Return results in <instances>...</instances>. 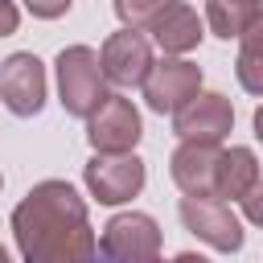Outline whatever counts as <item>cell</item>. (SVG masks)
Instances as JSON below:
<instances>
[{
    "instance_id": "cell-1",
    "label": "cell",
    "mask_w": 263,
    "mask_h": 263,
    "mask_svg": "<svg viewBox=\"0 0 263 263\" xmlns=\"http://www.w3.org/2000/svg\"><path fill=\"white\" fill-rule=\"evenodd\" d=\"M12 234L25 263H99L86 201L70 181H37L12 210Z\"/></svg>"
},
{
    "instance_id": "cell-2",
    "label": "cell",
    "mask_w": 263,
    "mask_h": 263,
    "mask_svg": "<svg viewBox=\"0 0 263 263\" xmlns=\"http://www.w3.org/2000/svg\"><path fill=\"white\" fill-rule=\"evenodd\" d=\"M53 74H58V103L74 119H90L111 99L103 66H99V49L90 45H66L53 58Z\"/></svg>"
},
{
    "instance_id": "cell-3",
    "label": "cell",
    "mask_w": 263,
    "mask_h": 263,
    "mask_svg": "<svg viewBox=\"0 0 263 263\" xmlns=\"http://www.w3.org/2000/svg\"><path fill=\"white\" fill-rule=\"evenodd\" d=\"M99 255L107 263H160V226L152 214L127 210L107 218L99 234Z\"/></svg>"
},
{
    "instance_id": "cell-4",
    "label": "cell",
    "mask_w": 263,
    "mask_h": 263,
    "mask_svg": "<svg viewBox=\"0 0 263 263\" xmlns=\"http://www.w3.org/2000/svg\"><path fill=\"white\" fill-rule=\"evenodd\" d=\"M45 95H49V78H45V62L37 53L21 49L0 62V103L12 115H21V119L37 115L45 107Z\"/></svg>"
},
{
    "instance_id": "cell-5",
    "label": "cell",
    "mask_w": 263,
    "mask_h": 263,
    "mask_svg": "<svg viewBox=\"0 0 263 263\" xmlns=\"http://www.w3.org/2000/svg\"><path fill=\"white\" fill-rule=\"evenodd\" d=\"M144 123L140 111L132 107V99L111 95L90 119H86V140L95 148V156H132V148L140 144Z\"/></svg>"
},
{
    "instance_id": "cell-6",
    "label": "cell",
    "mask_w": 263,
    "mask_h": 263,
    "mask_svg": "<svg viewBox=\"0 0 263 263\" xmlns=\"http://www.w3.org/2000/svg\"><path fill=\"white\" fill-rule=\"evenodd\" d=\"M201 95V66L189 58H164L152 66L148 82H144V103L156 115H177L181 107H189Z\"/></svg>"
},
{
    "instance_id": "cell-7",
    "label": "cell",
    "mask_w": 263,
    "mask_h": 263,
    "mask_svg": "<svg viewBox=\"0 0 263 263\" xmlns=\"http://www.w3.org/2000/svg\"><path fill=\"white\" fill-rule=\"evenodd\" d=\"M181 222H185L189 234H197L214 251H226V255L242 251L247 230H242L238 214L230 210V201H218V197H181Z\"/></svg>"
},
{
    "instance_id": "cell-8",
    "label": "cell",
    "mask_w": 263,
    "mask_h": 263,
    "mask_svg": "<svg viewBox=\"0 0 263 263\" xmlns=\"http://www.w3.org/2000/svg\"><path fill=\"white\" fill-rule=\"evenodd\" d=\"M82 181L99 205H123L144 189L148 173H144V160L136 152L132 156H90L82 168Z\"/></svg>"
},
{
    "instance_id": "cell-9",
    "label": "cell",
    "mask_w": 263,
    "mask_h": 263,
    "mask_svg": "<svg viewBox=\"0 0 263 263\" xmlns=\"http://www.w3.org/2000/svg\"><path fill=\"white\" fill-rule=\"evenodd\" d=\"M99 66H103V78L115 86H144L156 66L152 41L136 29H115L99 49Z\"/></svg>"
},
{
    "instance_id": "cell-10",
    "label": "cell",
    "mask_w": 263,
    "mask_h": 263,
    "mask_svg": "<svg viewBox=\"0 0 263 263\" xmlns=\"http://www.w3.org/2000/svg\"><path fill=\"white\" fill-rule=\"evenodd\" d=\"M234 127V107L226 95L218 90H201L189 107H181L173 115V132L181 136V144H210V148H222V140L230 136Z\"/></svg>"
},
{
    "instance_id": "cell-11",
    "label": "cell",
    "mask_w": 263,
    "mask_h": 263,
    "mask_svg": "<svg viewBox=\"0 0 263 263\" xmlns=\"http://www.w3.org/2000/svg\"><path fill=\"white\" fill-rule=\"evenodd\" d=\"M144 37L156 41L168 58H181V53L197 49V41H201L205 33H201L197 8H189V4H181V0H156V12H152V21L144 25Z\"/></svg>"
},
{
    "instance_id": "cell-12",
    "label": "cell",
    "mask_w": 263,
    "mask_h": 263,
    "mask_svg": "<svg viewBox=\"0 0 263 263\" xmlns=\"http://www.w3.org/2000/svg\"><path fill=\"white\" fill-rule=\"evenodd\" d=\"M218 152L210 144H177L168 156V173L185 197H214L218 193Z\"/></svg>"
},
{
    "instance_id": "cell-13",
    "label": "cell",
    "mask_w": 263,
    "mask_h": 263,
    "mask_svg": "<svg viewBox=\"0 0 263 263\" xmlns=\"http://www.w3.org/2000/svg\"><path fill=\"white\" fill-rule=\"evenodd\" d=\"M263 177H259V156L251 152V148H242V144H230V148H222L218 152V201H242L255 185H259Z\"/></svg>"
},
{
    "instance_id": "cell-14",
    "label": "cell",
    "mask_w": 263,
    "mask_h": 263,
    "mask_svg": "<svg viewBox=\"0 0 263 263\" xmlns=\"http://www.w3.org/2000/svg\"><path fill=\"white\" fill-rule=\"evenodd\" d=\"M234 74H238V86L247 95H259L263 99V12L247 25V33L238 37V58H234Z\"/></svg>"
},
{
    "instance_id": "cell-15",
    "label": "cell",
    "mask_w": 263,
    "mask_h": 263,
    "mask_svg": "<svg viewBox=\"0 0 263 263\" xmlns=\"http://www.w3.org/2000/svg\"><path fill=\"white\" fill-rule=\"evenodd\" d=\"M259 12H263V4H251V0H210L201 16H205V25H210L214 37H222V41L234 37L238 41Z\"/></svg>"
},
{
    "instance_id": "cell-16",
    "label": "cell",
    "mask_w": 263,
    "mask_h": 263,
    "mask_svg": "<svg viewBox=\"0 0 263 263\" xmlns=\"http://www.w3.org/2000/svg\"><path fill=\"white\" fill-rule=\"evenodd\" d=\"M238 205H242V218H247L251 226H263V181H259V185H255Z\"/></svg>"
},
{
    "instance_id": "cell-17",
    "label": "cell",
    "mask_w": 263,
    "mask_h": 263,
    "mask_svg": "<svg viewBox=\"0 0 263 263\" xmlns=\"http://www.w3.org/2000/svg\"><path fill=\"white\" fill-rule=\"evenodd\" d=\"M16 25H21V8L12 0H0V37L16 33Z\"/></svg>"
},
{
    "instance_id": "cell-18",
    "label": "cell",
    "mask_w": 263,
    "mask_h": 263,
    "mask_svg": "<svg viewBox=\"0 0 263 263\" xmlns=\"http://www.w3.org/2000/svg\"><path fill=\"white\" fill-rule=\"evenodd\" d=\"M29 12L33 16H66L70 12V0H62V4H29Z\"/></svg>"
},
{
    "instance_id": "cell-19",
    "label": "cell",
    "mask_w": 263,
    "mask_h": 263,
    "mask_svg": "<svg viewBox=\"0 0 263 263\" xmlns=\"http://www.w3.org/2000/svg\"><path fill=\"white\" fill-rule=\"evenodd\" d=\"M173 263H210V259L197 255V251H181V255H173Z\"/></svg>"
},
{
    "instance_id": "cell-20",
    "label": "cell",
    "mask_w": 263,
    "mask_h": 263,
    "mask_svg": "<svg viewBox=\"0 0 263 263\" xmlns=\"http://www.w3.org/2000/svg\"><path fill=\"white\" fill-rule=\"evenodd\" d=\"M251 127H255V140L263 144V103L255 107V115H251Z\"/></svg>"
},
{
    "instance_id": "cell-21",
    "label": "cell",
    "mask_w": 263,
    "mask_h": 263,
    "mask_svg": "<svg viewBox=\"0 0 263 263\" xmlns=\"http://www.w3.org/2000/svg\"><path fill=\"white\" fill-rule=\"evenodd\" d=\"M0 263H12V259H8V251H4V247H0Z\"/></svg>"
},
{
    "instance_id": "cell-22",
    "label": "cell",
    "mask_w": 263,
    "mask_h": 263,
    "mask_svg": "<svg viewBox=\"0 0 263 263\" xmlns=\"http://www.w3.org/2000/svg\"><path fill=\"white\" fill-rule=\"evenodd\" d=\"M0 185H4V177H0Z\"/></svg>"
}]
</instances>
